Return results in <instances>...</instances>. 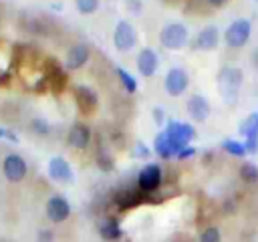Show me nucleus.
I'll return each instance as SVG.
<instances>
[{"instance_id":"obj_1","label":"nucleus","mask_w":258,"mask_h":242,"mask_svg":"<svg viewBox=\"0 0 258 242\" xmlns=\"http://www.w3.org/2000/svg\"><path fill=\"white\" fill-rule=\"evenodd\" d=\"M242 71L236 69V67H226L220 71L218 75V89L222 93V99L226 105H234L236 99H238V91L242 87Z\"/></svg>"},{"instance_id":"obj_2","label":"nucleus","mask_w":258,"mask_h":242,"mask_svg":"<svg viewBox=\"0 0 258 242\" xmlns=\"http://www.w3.org/2000/svg\"><path fill=\"white\" fill-rule=\"evenodd\" d=\"M165 135H167V141H169V147L173 151V155H177L183 147H187V143L196 137V131L191 125L187 123H181V121H169L167 123V129H165Z\"/></svg>"},{"instance_id":"obj_3","label":"nucleus","mask_w":258,"mask_h":242,"mask_svg":"<svg viewBox=\"0 0 258 242\" xmlns=\"http://www.w3.org/2000/svg\"><path fill=\"white\" fill-rule=\"evenodd\" d=\"M250 32H252V24H250L248 20L240 18V20H234V22L226 28L224 40H226V44H228L230 48H242V46L248 42Z\"/></svg>"},{"instance_id":"obj_4","label":"nucleus","mask_w":258,"mask_h":242,"mask_svg":"<svg viewBox=\"0 0 258 242\" xmlns=\"http://www.w3.org/2000/svg\"><path fill=\"white\" fill-rule=\"evenodd\" d=\"M159 42H161V46H165L169 50H177L187 42V28L179 22L167 24L159 32Z\"/></svg>"},{"instance_id":"obj_5","label":"nucleus","mask_w":258,"mask_h":242,"mask_svg":"<svg viewBox=\"0 0 258 242\" xmlns=\"http://www.w3.org/2000/svg\"><path fill=\"white\" fill-rule=\"evenodd\" d=\"M135 40H137V32H135L133 24L127 22V20H121L117 24L115 32H113V44H115V48L121 50V52H125L129 48H133Z\"/></svg>"},{"instance_id":"obj_6","label":"nucleus","mask_w":258,"mask_h":242,"mask_svg":"<svg viewBox=\"0 0 258 242\" xmlns=\"http://www.w3.org/2000/svg\"><path fill=\"white\" fill-rule=\"evenodd\" d=\"M137 184H139V190L149 194V192H155L161 184V167L157 163H147L141 171H139V177H137Z\"/></svg>"},{"instance_id":"obj_7","label":"nucleus","mask_w":258,"mask_h":242,"mask_svg":"<svg viewBox=\"0 0 258 242\" xmlns=\"http://www.w3.org/2000/svg\"><path fill=\"white\" fill-rule=\"evenodd\" d=\"M26 169H28V167H26V161H24L20 155L10 153V155L4 157L2 171H4V175H6L8 182H20V179H24Z\"/></svg>"},{"instance_id":"obj_8","label":"nucleus","mask_w":258,"mask_h":242,"mask_svg":"<svg viewBox=\"0 0 258 242\" xmlns=\"http://www.w3.org/2000/svg\"><path fill=\"white\" fill-rule=\"evenodd\" d=\"M187 83H189V79H187V73H185L183 69H171V71L165 75V81H163L165 91H167L169 95H173V97L181 95V93L187 89Z\"/></svg>"},{"instance_id":"obj_9","label":"nucleus","mask_w":258,"mask_h":242,"mask_svg":"<svg viewBox=\"0 0 258 242\" xmlns=\"http://www.w3.org/2000/svg\"><path fill=\"white\" fill-rule=\"evenodd\" d=\"M46 216L52 222H64L71 216V204L62 196H52L46 202Z\"/></svg>"},{"instance_id":"obj_10","label":"nucleus","mask_w":258,"mask_h":242,"mask_svg":"<svg viewBox=\"0 0 258 242\" xmlns=\"http://www.w3.org/2000/svg\"><path fill=\"white\" fill-rule=\"evenodd\" d=\"M48 175L56 182H67V184L73 182V169L69 161H64L62 157H52L48 161Z\"/></svg>"},{"instance_id":"obj_11","label":"nucleus","mask_w":258,"mask_h":242,"mask_svg":"<svg viewBox=\"0 0 258 242\" xmlns=\"http://www.w3.org/2000/svg\"><path fill=\"white\" fill-rule=\"evenodd\" d=\"M187 113L194 121H206L210 117V103L202 95H191L187 101Z\"/></svg>"},{"instance_id":"obj_12","label":"nucleus","mask_w":258,"mask_h":242,"mask_svg":"<svg viewBox=\"0 0 258 242\" xmlns=\"http://www.w3.org/2000/svg\"><path fill=\"white\" fill-rule=\"evenodd\" d=\"M218 40H220L218 28L216 26H206V28H202L198 32L196 48H200V50H214L218 46Z\"/></svg>"},{"instance_id":"obj_13","label":"nucleus","mask_w":258,"mask_h":242,"mask_svg":"<svg viewBox=\"0 0 258 242\" xmlns=\"http://www.w3.org/2000/svg\"><path fill=\"white\" fill-rule=\"evenodd\" d=\"M137 69L143 77H151L157 71V54L151 48H143L137 54Z\"/></svg>"},{"instance_id":"obj_14","label":"nucleus","mask_w":258,"mask_h":242,"mask_svg":"<svg viewBox=\"0 0 258 242\" xmlns=\"http://www.w3.org/2000/svg\"><path fill=\"white\" fill-rule=\"evenodd\" d=\"M89 141H91L89 127L87 125H81V123L73 125V129L69 131V145L75 147V149H85L89 145Z\"/></svg>"},{"instance_id":"obj_15","label":"nucleus","mask_w":258,"mask_h":242,"mask_svg":"<svg viewBox=\"0 0 258 242\" xmlns=\"http://www.w3.org/2000/svg\"><path fill=\"white\" fill-rule=\"evenodd\" d=\"M87 60H89V46H87V44H77V46H73V48L69 50V54H67V67H69L71 71L81 69Z\"/></svg>"},{"instance_id":"obj_16","label":"nucleus","mask_w":258,"mask_h":242,"mask_svg":"<svg viewBox=\"0 0 258 242\" xmlns=\"http://www.w3.org/2000/svg\"><path fill=\"white\" fill-rule=\"evenodd\" d=\"M75 95H77V103H79L81 111L91 113V111L97 107V97H95V93H93L89 87H77Z\"/></svg>"},{"instance_id":"obj_17","label":"nucleus","mask_w":258,"mask_h":242,"mask_svg":"<svg viewBox=\"0 0 258 242\" xmlns=\"http://www.w3.org/2000/svg\"><path fill=\"white\" fill-rule=\"evenodd\" d=\"M99 234H101L103 240H119L121 234H123V230H121V226H119L117 220L109 218V220H103V222H101V226H99Z\"/></svg>"},{"instance_id":"obj_18","label":"nucleus","mask_w":258,"mask_h":242,"mask_svg":"<svg viewBox=\"0 0 258 242\" xmlns=\"http://www.w3.org/2000/svg\"><path fill=\"white\" fill-rule=\"evenodd\" d=\"M155 153H157L159 157H163V159H169V157L173 155L165 131H163V133H157V137H155Z\"/></svg>"},{"instance_id":"obj_19","label":"nucleus","mask_w":258,"mask_h":242,"mask_svg":"<svg viewBox=\"0 0 258 242\" xmlns=\"http://www.w3.org/2000/svg\"><path fill=\"white\" fill-rule=\"evenodd\" d=\"M240 177L246 182V184H258V165L256 163H242L240 167Z\"/></svg>"},{"instance_id":"obj_20","label":"nucleus","mask_w":258,"mask_h":242,"mask_svg":"<svg viewBox=\"0 0 258 242\" xmlns=\"http://www.w3.org/2000/svg\"><path fill=\"white\" fill-rule=\"evenodd\" d=\"M222 147H224L230 155H234V157H244V155H246L244 143H240V141H236V139H226V141L222 143Z\"/></svg>"},{"instance_id":"obj_21","label":"nucleus","mask_w":258,"mask_h":242,"mask_svg":"<svg viewBox=\"0 0 258 242\" xmlns=\"http://www.w3.org/2000/svg\"><path fill=\"white\" fill-rule=\"evenodd\" d=\"M115 200H117V204H119V208H123V210L139 202V198L135 196V192H119Z\"/></svg>"},{"instance_id":"obj_22","label":"nucleus","mask_w":258,"mask_h":242,"mask_svg":"<svg viewBox=\"0 0 258 242\" xmlns=\"http://www.w3.org/2000/svg\"><path fill=\"white\" fill-rule=\"evenodd\" d=\"M117 75H119V79H121L125 91H129V93H135V91H137V81L133 79V75H129V73L123 71V69H117Z\"/></svg>"},{"instance_id":"obj_23","label":"nucleus","mask_w":258,"mask_h":242,"mask_svg":"<svg viewBox=\"0 0 258 242\" xmlns=\"http://www.w3.org/2000/svg\"><path fill=\"white\" fill-rule=\"evenodd\" d=\"M200 242H222V234L216 226H208L202 234H200Z\"/></svg>"},{"instance_id":"obj_24","label":"nucleus","mask_w":258,"mask_h":242,"mask_svg":"<svg viewBox=\"0 0 258 242\" xmlns=\"http://www.w3.org/2000/svg\"><path fill=\"white\" fill-rule=\"evenodd\" d=\"M75 4L81 14H93L99 8V0H75Z\"/></svg>"},{"instance_id":"obj_25","label":"nucleus","mask_w":258,"mask_h":242,"mask_svg":"<svg viewBox=\"0 0 258 242\" xmlns=\"http://www.w3.org/2000/svg\"><path fill=\"white\" fill-rule=\"evenodd\" d=\"M246 153H258V131H250L246 135Z\"/></svg>"},{"instance_id":"obj_26","label":"nucleus","mask_w":258,"mask_h":242,"mask_svg":"<svg viewBox=\"0 0 258 242\" xmlns=\"http://www.w3.org/2000/svg\"><path fill=\"white\" fill-rule=\"evenodd\" d=\"M97 163H99V167H101L103 171H109V169L113 167V161H111V159H109V155H105V153L97 155Z\"/></svg>"},{"instance_id":"obj_27","label":"nucleus","mask_w":258,"mask_h":242,"mask_svg":"<svg viewBox=\"0 0 258 242\" xmlns=\"http://www.w3.org/2000/svg\"><path fill=\"white\" fill-rule=\"evenodd\" d=\"M32 129H34L36 133H42V135L50 131V129H48V125H46L44 121H40V119H34V121H32Z\"/></svg>"},{"instance_id":"obj_28","label":"nucleus","mask_w":258,"mask_h":242,"mask_svg":"<svg viewBox=\"0 0 258 242\" xmlns=\"http://www.w3.org/2000/svg\"><path fill=\"white\" fill-rule=\"evenodd\" d=\"M0 139H8V141H18V137L12 133V131H8V129H4V127H0Z\"/></svg>"},{"instance_id":"obj_29","label":"nucleus","mask_w":258,"mask_h":242,"mask_svg":"<svg viewBox=\"0 0 258 242\" xmlns=\"http://www.w3.org/2000/svg\"><path fill=\"white\" fill-rule=\"evenodd\" d=\"M194 153H196V149H194V147H183V149L177 153V157H179V159H185V157H191Z\"/></svg>"},{"instance_id":"obj_30","label":"nucleus","mask_w":258,"mask_h":242,"mask_svg":"<svg viewBox=\"0 0 258 242\" xmlns=\"http://www.w3.org/2000/svg\"><path fill=\"white\" fill-rule=\"evenodd\" d=\"M38 242H52V232L50 230H42L38 234Z\"/></svg>"},{"instance_id":"obj_31","label":"nucleus","mask_w":258,"mask_h":242,"mask_svg":"<svg viewBox=\"0 0 258 242\" xmlns=\"http://www.w3.org/2000/svg\"><path fill=\"white\" fill-rule=\"evenodd\" d=\"M137 155H141V157H147V155H149V149H147V147H143L141 143H137Z\"/></svg>"},{"instance_id":"obj_32","label":"nucleus","mask_w":258,"mask_h":242,"mask_svg":"<svg viewBox=\"0 0 258 242\" xmlns=\"http://www.w3.org/2000/svg\"><path fill=\"white\" fill-rule=\"evenodd\" d=\"M153 115H155V121L161 123V119H163V111H161V109H153Z\"/></svg>"},{"instance_id":"obj_33","label":"nucleus","mask_w":258,"mask_h":242,"mask_svg":"<svg viewBox=\"0 0 258 242\" xmlns=\"http://www.w3.org/2000/svg\"><path fill=\"white\" fill-rule=\"evenodd\" d=\"M208 2H210L212 6H216V8H220V6H224L228 0H208Z\"/></svg>"}]
</instances>
